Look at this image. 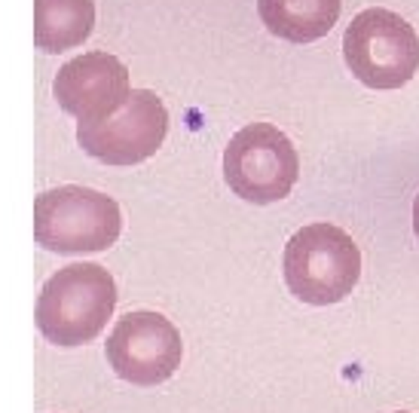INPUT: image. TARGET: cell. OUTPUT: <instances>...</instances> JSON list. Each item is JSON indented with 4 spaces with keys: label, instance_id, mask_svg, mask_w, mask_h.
Wrapping results in <instances>:
<instances>
[{
    "label": "cell",
    "instance_id": "cell-1",
    "mask_svg": "<svg viewBox=\"0 0 419 413\" xmlns=\"http://www.w3.org/2000/svg\"><path fill=\"white\" fill-rule=\"evenodd\" d=\"M117 309V282L98 263H68L40 288L34 322L46 343L86 346L108 327Z\"/></svg>",
    "mask_w": 419,
    "mask_h": 413
},
{
    "label": "cell",
    "instance_id": "cell-2",
    "mask_svg": "<svg viewBox=\"0 0 419 413\" xmlns=\"http://www.w3.org/2000/svg\"><path fill=\"white\" fill-rule=\"evenodd\" d=\"M282 276L300 303L333 306L352 294L361 279V251L346 230L333 224H306L288 239Z\"/></svg>",
    "mask_w": 419,
    "mask_h": 413
},
{
    "label": "cell",
    "instance_id": "cell-3",
    "mask_svg": "<svg viewBox=\"0 0 419 413\" xmlns=\"http://www.w3.org/2000/svg\"><path fill=\"white\" fill-rule=\"evenodd\" d=\"M123 233L117 199L83 184H61L34 202V239L52 254L108 251Z\"/></svg>",
    "mask_w": 419,
    "mask_h": 413
},
{
    "label": "cell",
    "instance_id": "cell-4",
    "mask_svg": "<svg viewBox=\"0 0 419 413\" xmlns=\"http://www.w3.org/2000/svg\"><path fill=\"white\" fill-rule=\"evenodd\" d=\"M343 59L364 86L401 89L419 70V37L407 19L386 6H371L346 28Z\"/></svg>",
    "mask_w": 419,
    "mask_h": 413
},
{
    "label": "cell",
    "instance_id": "cell-5",
    "mask_svg": "<svg viewBox=\"0 0 419 413\" xmlns=\"http://www.w3.org/2000/svg\"><path fill=\"white\" fill-rule=\"evenodd\" d=\"M300 177V156L273 123H248L224 151V181L251 205L282 202Z\"/></svg>",
    "mask_w": 419,
    "mask_h": 413
},
{
    "label": "cell",
    "instance_id": "cell-6",
    "mask_svg": "<svg viewBox=\"0 0 419 413\" xmlns=\"http://www.w3.org/2000/svg\"><path fill=\"white\" fill-rule=\"evenodd\" d=\"M168 135V111L150 89H132L126 104L98 123H77V144L104 166H138Z\"/></svg>",
    "mask_w": 419,
    "mask_h": 413
},
{
    "label": "cell",
    "instance_id": "cell-7",
    "mask_svg": "<svg viewBox=\"0 0 419 413\" xmlns=\"http://www.w3.org/2000/svg\"><path fill=\"white\" fill-rule=\"evenodd\" d=\"M104 355L119 380L132 386H159L181 367L184 343L177 327L162 312L135 309L110 327Z\"/></svg>",
    "mask_w": 419,
    "mask_h": 413
},
{
    "label": "cell",
    "instance_id": "cell-8",
    "mask_svg": "<svg viewBox=\"0 0 419 413\" xmlns=\"http://www.w3.org/2000/svg\"><path fill=\"white\" fill-rule=\"evenodd\" d=\"M129 68L110 52H83L59 68L52 95L59 108L77 123H98L110 117L129 98Z\"/></svg>",
    "mask_w": 419,
    "mask_h": 413
},
{
    "label": "cell",
    "instance_id": "cell-9",
    "mask_svg": "<svg viewBox=\"0 0 419 413\" xmlns=\"http://www.w3.org/2000/svg\"><path fill=\"white\" fill-rule=\"evenodd\" d=\"M340 0H257L260 22L288 44H312L333 31Z\"/></svg>",
    "mask_w": 419,
    "mask_h": 413
},
{
    "label": "cell",
    "instance_id": "cell-10",
    "mask_svg": "<svg viewBox=\"0 0 419 413\" xmlns=\"http://www.w3.org/2000/svg\"><path fill=\"white\" fill-rule=\"evenodd\" d=\"M92 28L95 0H34V46L49 55L83 46Z\"/></svg>",
    "mask_w": 419,
    "mask_h": 413
},
{
    "label": "cell",
    "instance_id": "cell-11",
    "mask_svg": "<svg viewBox=\"0 0 419 413\" xmlns=\"http://www.w3.org/2000/svg\"><path fill=\"white\" fill-rule=\"evenodd\" d=\"M413 233H416V239H419V196H416V202H413Z\"/></svg>",
    "mask_w": 419,
    "mask_h": 413
},
{
    "label": "cell",
    "instance_id": "cell-12",
    "mask_svg": "<svg viewBox=\"0 0 419 413\" xmlns=\"http://www.w3.org/2000/svg\"><path fill=\"white\" fill-rule=\"evenodd\" d=\"M398 413H407V410H398Z\"/></svg>",
    "mask_w": 419,
    "mask_h": 413
}]
</instances>
